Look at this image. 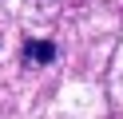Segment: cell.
I'll return each instance as SVG.
<instances>
[{"mask_svg":"<svg viewBox=\"0 0 123 119\" xmlns=\"http://www.w3.org/2000/svg\"><path fill=\"white\" fill-rule=\"evenodd\" d=\"M24 60H28V63H48V60H56V44H52V40H28V44H24Z\"/></svg>","mask_w":123,"mask_h":119,"instance_id":"6da1fadb","label":"cell"}]
</instances>
